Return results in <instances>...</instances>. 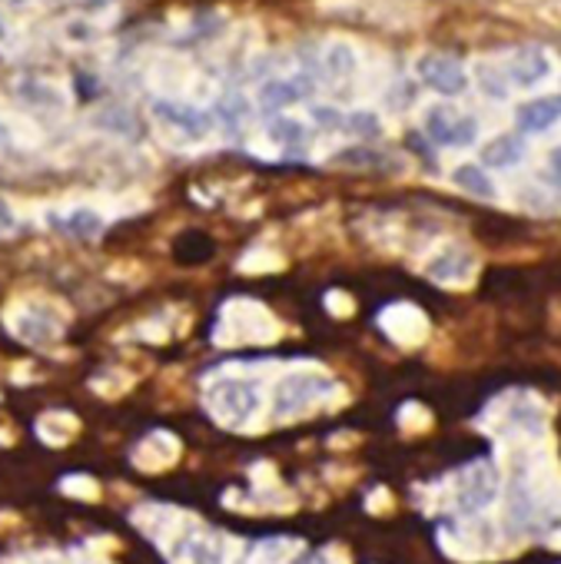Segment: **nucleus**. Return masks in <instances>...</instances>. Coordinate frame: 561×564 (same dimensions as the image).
I'll list each match as a JSON object with an SVG mask.
<instances>
[{
    "label": "nucleus",
    "mask_w": 561,
    "mask_h": 564,
    "mask_svg": "<svg viewBox=\"0 0 561 564\" xmlns=\"http://www.w3.org/2000/svg\"><path fill=\"white\" fill-rule=\"evenodd\" d=\"M256 409H259V389L252 382L226 379V382H216L209 389V412L229 429L246 425Z\"/></svg>",
    "instance_id": "obj_1"
},
{
    "label": "nucleus",
    "mask_w": 561,
    "mask_h": 564,
    "mask_svg": "<svg viewBox=\"0 0 561 564\" xmlns=\"http://www.w3.org/2000/svg\"><path fill=\"white\" fill-rule=\"evenodd\" d=\"M425 133L432 137V143L439 147H472L478 140V120L455 110V107H445V104H435L425 110Z\"/></svg>",
    "instance_id": "obj_2"
},
{
    "label": "nucleus",
    "mask_w": 561,
    "mask_h": 564,
    "mask_svg": "<svg viewBox=\"0 0 561 564\" xmlns=\"http://www.w3.org/2000/svg\"><path fill=\"white\" fill-rule=\"evenodd\" d=\"M336 386L323 376H290L276 389V415H300L303 409L316 405L323 395H330Z\"/></svg>",
    "instance_id": "obj_3"
},
{
    "label": "nucleus",
    "mask_w": 561,
    "mask_h": 564,
    "mask_svg": "<svg viewBox=\"0 0 561 564\" xmlns=\"http://www.w3.org/2000/svg\"><path fill=\"white\" fill-rule=\"evenodd\" d=\"M416 74H419V80L425 87H432L442 97H458L468 87L465 67L455 57H445V54H425V57H419Z\"/></svg>",
    "instance_id": "obj_4"
},
{
    "label": "nucleus",
    "mask_w": 561,
    "mask_h": 564,
    "mask_svg": "<svg viewBox=\"0 0 561 564\" xmlns=\"http://www.w3.org/2000/svg\"><path fill=\"white\" fill-rule=\"evenodd\" d=\"M492 498H495V471L485 462H475L458 478V501L465 511H478V508L492 505Z\"/></svg>",
    "instance_id": "obj_5"
},
{
    "label": "nucleus",
    "mask_w": 561,
    "mask_h": 564,
    "mask_svg": "<svg viewBox=\"0 0 561 564\" xmlns=\"http://www.w3.org/2000/svg\"><path fill=\"white\" fill-rule=\"evenodd\" d=\"M472 269H475L472 252H465V249H458V246L442 249V252H439L435 259H429V265H425V272H429L435 282H449V286H458V282H465V279L472 275Z\"/></svg>",
    "instance_id": "obj_6"
},
{
    "label": "nucleus",
    "mask_w": 561,
    "mask_h": 564,
    "mask_svg": "<svg viewBox=\"0 0 561 564\" xmlns=\"http://www.w3.org/2000/svg\"><path fill=\"white\" fill-rule=\"evenodd\" d=\"M548 74H551V61L541 47H521V51H515V57L508 64V77L518 87H538L541 80H548Z\"/></svg>",
    "instance_id": "obj_7"
},
{
    "label": "nucleus",
    "mask_w": 561,
    "mask_h": 564,
    "mask_svg": "<svg viewBox=\"0 0 561 564\" xmlns=\"http://www.w3.org/2000/svg\"><path fill=\"white\" fill-rule=\"evenodd\" d=\"M515 120H518V130H525V133H544L548 127H554L561 120V94L521 104Z\"/></svg>",
    "instance_id": "obj_8"
},
{
    "label": "nucleus",
    "mask_w": 561,
    "mask_h": 564,
    "mask_svg": "<svg viewBox=\"0 0 561 564\" xmlns=\"http://www.w3.org/2000/svg\"><path fill=\"white\" fill-rule=\"evenodd\" d=\"M153 110H157V117H160V120L173 123L176 130H183V133H190V137H203V133H209V127H213V117H209V113L193 110V107H186V104L160 100Z\"/></svg>",
    "instance_id": "obj_9"
},
{
    "label": "nucleus",
    "mask_w": 561,
    "mask_h": 564,
    "mask_svg": "<svg viewBox=\"0 0 561 564\" xmlns=\"http://www.w3.org/2000/svg\"><path fill=\"white\" fill-rule=\"evenodd\" d=\"M54 226H61L74 239H94V236L104 232V216L97 209H90V206H74L67 216L54 219Z\"/></svg>",
    "instance_id": "obj_10"
},
{
    "label": "nucleus",
    "mask_w": 561,
    "mask_h": 564,
    "mask_svg": "<svg viewBox=\"0 0 561 564\" xmlns=\"http://www.w3.org/2000/svg\"><path fill=\"white\" fill-rule=\"evenodd\" d=\"M296 100H303V87L296 80H269V84L259 87V107L269 110V113L287 110Z\"/></svg>",
    "instance_id": "obj_11"
},
{
    "label": "nucleus",
    "mask_w": 561,
    "mask_h": 564,
    "mask_svg": "<svg viewBox=\"0 0 561 564\" xmlns=\"http://www.w3.org/2000/svg\"><path fill=\"white\" fill-rule=\"evenodd\" d=\"M180 554L186 564H223L226 544L219 534H196V538H186Z\"/></svg>",
    "instance_id": "obj_12"
},
{
    "label": "nucleus",
    "mask_w": 561,
    "mask_h": 564,
    "mask_svg": "<svg viewBox=\"0 0 561 564\" xmlns=\"http://www.w3.org/2000/svg\"><path fill=\"white\" fill-rule=\"evenodd\" d=\"M269 140L283 150H303L310 143V130L296 117H272L269 123Z\"/></svg>",
    "instance_id": "obj_13"
},
{
    "label": "nucleus",
    "mask_w": 561,
    "mask_h": 564,
    "mask_svg": "<svg viewBox=\"0 0 561 564\" xmlns=\"http://www.w3.org/2000/svg\"><path fill=\"white\" fill-rule=\"evenodd\" d=\"M521 156H525V143H521L518 137H495V140L482 150V163H485V166H498V170L515 166Z\"/></svg>",
    "instance_id": "obj_14"
},
{
    "label": "nucleus",
    "mask_w": 561,
    "mask_h": 564,
    "mask_svg": "<svg viewBox=\"0 0 561 564\" xmlns=\"http://www.w3.org/2000/svg\"><path fill=\"white\" fill-rule=\"evenodd\" d=\"M452 180H455V186H458L462 193H472V196H478V199H495V183H492V176L485 173V166L462 163V166L452 173Z\"/></svg>",
    "instance_id": "obj_15"
},
{
    "label": "nucleus",
    "mask_w": 561,
    "mask_h": 564,
    "mask_svg": "<svg viewBox=\"0 0 561 564\" xmlns=\"http://www.w3.org/2000/svg\"><path fill=\"white\" fill-rule=\"evenodd\" d=\"M57 326L44 316V313H28L21 323H18V336L21 339H28V343H51V339H57Z\"/></svg>",
    "instance_id": "obj_16"
},
{
    "label": "nucleus",
    "mask_w": 561,
    "mask_h": 564,
    "mask_svg": "<svg viewBox=\"0 0 561 564\" xmlns=\"http://www.w3.org/2000/svg\"><path fill=\"white\" fill-rule=\"evenodd\" d=\"M386 323H389V326H386L389 336L399 339V343H406V346H409V343H419V339L425 336V319H422L419 313H412L409 323H402V319H399V310H392V313L386 316Z\"/></svg>",
    "instance_id": "obj_17"
},
{
    "label": "nucleus",
    "mask_w": 561,
    "mask_h": 564,
    "mask_svg": "<svg viewBox=\"0 0 561 564\" xmlns=\"http://www.w3.org/2000/svg\"><path fill=\"white\" fill-rule=\"evenodd\" d=\"M326 70H330L333 77H349V74L356 70V54H353V47H349V44H333V47L326 51Z\"/></svg>",
    "instance_id": "obj_18"
},
{
    "label": "nucleus",
    "mask_w": 561,
    "mask_h": 564,
    "mask_svg": "<svg viewBox=\"0 0 561 564\" xmlns=\"http://www.w3.org/2000/svg\"><path fill=\"white\" fill-rule=\"evenodd\" d=\"M478 84H482V90H485V97H492V100H505L508 97V84H505V77L498 74H492V67H478Z\"/></svg>",
    "instance_id": "obj_19"
},
{
    "label": "nucleus",
    "mask_w": 561,
    "mask_h": 564,
    "mask_svg": "<svg viewBox=\"0 0 561 564\" xmlns=\"http://www.w3.org/2000/svg\"><path fill=\"white\" fill-rule=\"evenodd\" d=\"M346 127H349V130H356L359 137H376V133H379V120H376L373 113H366V110L353 113V117L346 120Z\"/></svg>",
    "instance_id": "obj_20"
},
{
    "label": "nucleus",
    "mask_w": 561,
    "mask_h": 564,
    "mask_svg": "<svg viewBox=\"0 0 561 564\" xmlns=\"http://www.w3.org/2000/svg\"><path fill=\"white\" fill-rule=\"evenodd\" d=\"M313 120H316L320 127H326V130L346 127V117H343L339 110H333V107H316V110H313Z\"/></svg>",
    "instance_id": "obj_21"
},
{
    "label": "nucleus",
    "mask_w": 561,
    "mask_h": 564,
    "mask_svg": "<svg viewBox=\"0 0 561 564\" xmlns=\"http://www.w3.org/2000/svg\"><path fill=\"white\" fill-rule=\"evenodd\" d=\"M18 229V216L8 206V199H0V236H11Z\"/></svg>",
    "instance_id": "obj_22"
},
{
    "label": "nucleus",
    "mask_w": 561,
    "mask_h": 564,
    "mask_svg": "<svg viewBox=\"0 0 561 564\" xmlns=\"http://www.w3.org/2000/svg\"><path fill=\"white\" fill-rule=\"evenodd\" d=\"M548 166H551V180L561 186V147H554V150H551V156H548Z\"/></svg>",
    "instance_id": "obj_23"
},
{
    "label": "nucleus",
    "mask_w": 561,
    "mask_h": 564,
    "mask_svg": "<svg viewBox=\"0 0 561 564\" xmlns=\"http://www.w3.org/2000/svg\"><path fill=\"white\" fill-rule=\"evenodd\" d=\"M293 564H330V557H326V554H320V551H313V554H303V557H296Z\"/></svg>",
    "instance_id": "obj_24"
},
{
    "label": "nucleus",
    "mask_w": 561,
    "mask_h": 564,
    "mask_svg": "<svg viewBox=\"0 0 561 564\" xmlns=\"http://www.w3.org/2000/svg\"><path fill=\"white\" fill-rule=\"evenodd\" d=\"M11 130H8V123L4 120H0V150H11Z\"/></svg>",
    "instance_id": "obj_25"
},
{
    "label": "nucleus",
    "mask_w": 561,
    "mask_h": 564,
    "mask_svg": "<svg viewBox=\"0 0 561 564\" xmlns=\"http://www.w3.org/2000/svg\"><path fill=\"white\" fill-rule=\"evenodd\" d=\"M0 44H8V28L4 24H0Z\"/></svg>",
    "instance_id": "obj_26"
}]
</instances>
